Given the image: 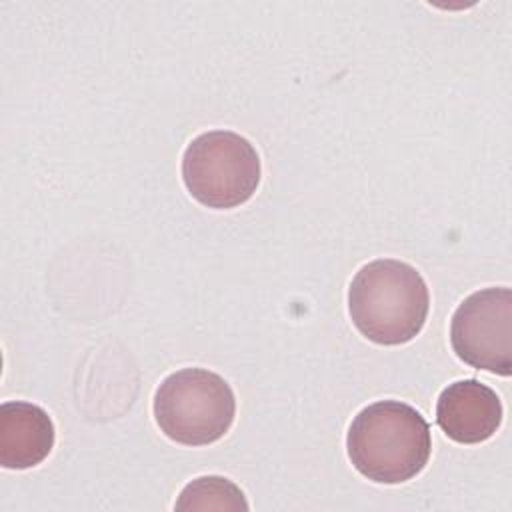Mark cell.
Here are the masks:
<instances>
[{"label": "cell", "mask_w": 512, "mask_h": 512, "mask_svg": "<svg viewBox=\"0 0 512 512\" xmlns=\"http://www.w3.org/2000/svg\"><path fill=\"white\" fill-rule=\"evenodd\" d=\"M352 466L376 484H402L424 470L432 452L426 418L400 400L362 408L346 434Z\"/></svg>", "instance_id": "6da1fadb"}, {"label": "cell", "mask_w": 512, "mask_h": 512, "mask_svg": "<svg viewBox=\"0 0 512 512\" xmlns=\"http://www.w3.org/2000/svg\"><path fill=\"white\" fill-rule=\"evenodd\" d=\"M430 310L422 274L408 262L378 258L364 264L348 288V312L362 336L382 346L406 344L420 334Z\"/></svg>", "instance_id": "7a4b0ae2"}, {"label": "cell", "mask_w": 512, "mask_h": 512, "mask_svg": "<svg viewBox=\"0 0 512 512\" xmlns=\"http://www.w3.org/2000/svg\"><path fill=\"white\" fill-rule=\"evenodd\" d=\"M236 400L230 384L206 368H182L166 376L154 394V420L174 442L206 446L232 426Z\"/></svg>", "instance_id": "3957f363"}, {"label": "cell", "mask_w": 512, "mask_h": 512, "mask_svg": "<svg viewBox=\"0 0 512 512\" xmlns=\"http://www.w3.org/2000/svg\"><path fill=\"white\" fill-rule=\"evenodd\" d=\"M260 156L248 138L208 130L192 138L182 156V180L194 200L228 210L252 198L260 184Z\"/></svg>", "instance_id": "277c9868"}, {"label": "cell", "mask_w": 512, "mask_h": 512, "mask_svg": "<svg viewBox=\"0 0 512 512\" xmlns=\"http://www.w3.org/2000/svg\"><path fill=\"white\" fill-rule=\"evenodd\" d=\"M450 344L472 368L512 372V290L490 286L466 296L450 320Z\"/></svg>", "instance_id": "5b68a950"}, {"label": "cell", "mask_w": 512, "mask_h": 512, "mask_svg": "<svg viewBox=\"0 0 512 512\" xmlns=\"http://www.w3.org/2000/svg\"><path fill=\"white\" fill-rule=\"evenodd\" d=\"M436 422L450 440L480 444L500 428L502 402L490 386L474 378L456 380L438 396Z\"/></svg>", "instance_id": "8992f818"}, {"label": "cell", "mask_w": 512, "mask_h": 512, "mask_svg": "<svg viewBox=\"0 0 512 512\" xmlns=\"http://www.w3.org/2000/svg\"><path fill=\"white\" fill-rule=\"evenodd\" d=\"M54 422L44 408L12 400L0 406V466L26 470L38 466L54 448Z\"/></svg>", "instance_id": "52a82bcc"}, {"label": "cell", "mask_w": 512, "mask_h": 512, "mask_svg": "<svg viewBox=\"0 0 512 512\" xmlns=\"http://www.w3.org/2000/svg\"><path fill=\"white\" fill-rule=\"evenodd\" d=\"M176 510H248L244 492L222 476H200L186 484L174 504Z\"/></svg>", "instance_id": "ba28073f"}]
</instances>
